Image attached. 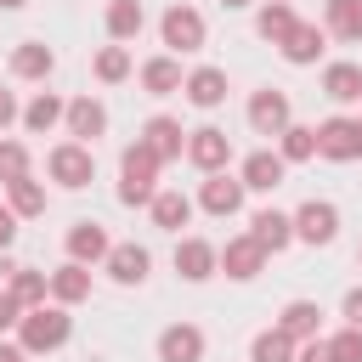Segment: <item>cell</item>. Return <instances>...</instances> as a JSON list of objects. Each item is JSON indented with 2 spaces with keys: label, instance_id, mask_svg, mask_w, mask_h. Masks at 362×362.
<instances>
[{
  "label": "cell",
  "instance_id": "cell-32",
  "mask_svg": "<svg viewBox=\"0 0 362 362\" xmlns=\"http://www.w3.org/2000/svg\"><path fill=\"white\" fill-rule=\"evenodd\" d=\"M141 23H147V11H141V0H107V34L124 45V40H136L141 34Z\"/></svg>",
  "mask_w": 362,
  "mask_h": 362
},
{
  "label": "cell",
  "instance_id": "cell-44",
  "mask_svg": "<svg viewBox=\"0 0 362 362\" xmlns=\"http://www.w3.org/2000/svg\"><path fill=\"white\" fill-rule=\"evenodd\" d=\"M23 6H28V0H0V11H23Z\"/></svg>",
  "mask_w": 362,
  "mask_h": 362
},
{
  "label": "cell",
  "instance_id": "cell-31",
  "mask_svg": "<svg viewBox=\"0 0 362 362\" xmlns=\"http://www.w3.org/2000/svg\"><path fill=\"white\" fill-rule=\"evenodd\" d=\"M147 209H153V226H164V232H181L192 221V198L187 192H158Z\"/></svg>",
  "mask_w": 362,
  "mask_h": 362
},
{
  "label": "cell",
  "instance_id": "cell-29",
  "mask_svg": "<svg viewBox=\"0 0 362 362\" xmlns=\"http://www.w3.org/2000/svg\"><path fill=\"white\" fill-rule=\"evenodd\" d=\"M6 288H11L17 300H23V311H28V305H45V300H51V272H34V266H17V272L6 277Z\"/></svg>",
  "mask_w": 362,
  "mask_h": 362
},
{
  "label": "cell",
  "instance_id": "cell-46",
  "mask_svg": "<svg viewBox=\"0 0 362 362\" xmlns=\"http://www.w3.org/2000/svg\"><path fill=\"white\" fill-rule=\"evenodd\" d=\"M356 266H362V243H356Z\"/></svg>",
  "mask_w": 362,
  "mask_h": 362
},
{
  "label": "cell",
  "instance_id": "cell-24",
  "mask_svg": "<svg viewBox=\"0 0 362 362\" xmlns=\"http://www.w3.org/2000/svg\"><path fill=\"white\" fill-rule=\"evenodd\" d=\"M51 300H57V305H79V300H90V266H79V260L57 266V272H51Z\"/></svg>",
  "mask_w": 362,
  "mask_h": 362
},
{
  "label": "cell",
  "instance_id": "cell-34",
  "mask_svg": "<svg viewBox=\"0 0 362 362\" xmlns=\"http://www.w3.org/2000/svg\"><path fill=\"white\" fill-rule=\"evenodd\" d=\"M277 153H283L288 164H305V158H317V124H288V130L277 136Z\"/></svg>",
  "mask_w": 362,
  "mask_h": 362
},
{
  "label": "cell",
  "instance_id": "cell-39",
  "mask_svg": "<svg viewBox=\"0 0 362 362\" xmlns=\"http://www.w3.org/2000/svg\"><path fill=\"white\" fill-rule=\"evenodd\" d=\"M294 362H334V351H328V339L317 334V339H300V351H294Z\"/></svg>",
  "mask_w": 362,
  "mask_h": 362
},
{
  "label": "cell",
  "instance_id": "cell-3",
  "mask_svg": "<svg viewBox=\"0 0 362 362\" xmlns=\"http://www.w3.org/2000/svg\"><path fill=\"white\" fill-rule=\"evenodd\" d=\"M45 175H51L57 187H68V192L90 187V181H96V153H90V141H57V147L45 153Z\"/></svg>",
  "mask_w": 362,
  "mask_h": 362
},
{
  "label": "cell",
  "instance_id": "cell-15",
  "mask_svg": "<svg viewBox=\"0 0 362 362\" xmlns=\"http://www.w3.org/2000/svg\"><path fill=\"white\" fill-rule=\"evenodd\" d=\"M107 249H113V238H107L102 221H74V226H68V260L96 266V260H107Z\"/></svg>",
  "mask_w": 362,
  "mask_h": 362
},
{
  "label": "cell",
  "instance_id": "cell-21",
  "mask_svg": "<svg viewBox=\"0 0 362 362\" xmlns=\"http://www.w3.org/2000/svg\"><path fill=\"white\" fill-rule=\"evenodd\" d=\"M277 328H283L288 339H317V334H322V305H317V300H288V305L277 311Z\"/></svg>",
  "mask_w": 362,
  "mask_h": 362
},
{
  "label": "cell",
  "instance_id": "cell-16",
  "mask_svg": "<svg viewBox=\"0 0 362 362\" xmlns=\"http://www.w3.org/2000/svg\"><path fill=\"white\" fill-rule=\"evenodd\" d=\"M158 362H204V328L198 322H170L158 334Z\"/></svg>",
  "mask_w": 362,
  "mask_h": 362
},
{
  "label": "cell",
  "instance_id": "cell-37",
  "mask_svg": "<svg viewBox=\"0 0 362 362\" xmlns=\"http://www.w3.org/2000/svg\"><path fill=\"white\" fill-rule=\"evenodd\" d=\"M328 351H334V362H362V328L345 322V328L328 339Z\"/></svg>",
  "mask_w": 362,
  "mask_h": 362
},
{
  "label": "cell",
  "instance_id": "cell-27",
  "mask_svg": "<svg viewBox=\"0 0 362 362\" xmlns=\"http://www.w3.org/2000/svg\"><path fill=\"white\" fill-rule=\"evenodd\" d=\"M322 28L339 34V40H351V45H362V0H328Z\"/></svg>",
  "mask_w": 362,
  "mask_h": 362
},
{
  "label": "cell",
  "instance_id": "cell-35",
  "mask_svg": "<svg viewBox=\"0 0 362 362\" xmlns=\"http://www.w3.org/2000/svg\"><path fill=\"white\" fill-rule=\"evenodd\" d=\"M90 68H96V79H102V85H119V79H130V51L113 40V45H102V51H96V62H90Z\"/></svg>",
  "mask_w": 362,
  "mask_h": 362
},
{
  "label": "cell",
  "instance_id": "cell-4",
  "mask_svg": "<svg viewBox=\"0 0 362 362\" xmlns=\"http://www.w3.org/2000/svg\"><path fill=\"white\" fill-rule=\"evenodd\" d=\"M317 158H334V164L362 158V119H345V113L322 119L317 124Z\"/></svg>",
  "mask_w": 362,
  "mask_h": 362
},
{
  "label": "cell",
  "instance_id": "cell-2",
  "mask_svg": "<svg viewBox=\"0 0 362 362\" xmlns=\"http://www.w3.org/2000/svg\"><path fill=\"white\" fill-rule=\"evenodd\" d=\"M158 198V153L136 136L119 158V204H153Z\"/></svg>",
  "mask_w": 362,
  "mask_h": 362
},
{
  "label": "cell",
  "instance_id": "cell-26",
  "mask_svg": "<svg viewBox=\"0 0 362 362\" xmlns=\"http://www.w3.org/2000/svg\"><path fill=\"white\" fill-rule=\"evenodd\" d=\"M294 23H300V17H294V6H288V0H266V6L255 11V34H260V40H272V45H283Z\"/></svg>",
  "mask_w": 362,
  "mask_h": 362
},
{
  "label": "cell",
  "instance_id": "cell-38",
  "mask_svg": "<svg viewBox=\"0 0 362 362\" xmlns=\"http://www.w3.org/2000/svg\"><path fill=\"white\" fill-rule=\"evenodd\" d=\"M17 322H23V300H17L11 288H0V334H6V328H17Z\"/></svg>",
  "mask_w": 362,
  "mask_h": 362
},
{
  "label": "cell",
  "instance_id": "cell-11",
  "mask_svg": "<svg viewBox=\"0 0 362 362\" xmlns=\"http://www.w3.org/2000/svg\"><path fill=\"white\" fill-rule=\"evenodd\" d=\"M102 266H107V277H113V283H124V288H141V283H147V272H153V255H147L141 243H113Z\"/></svg>",
  "mask_w": 362,
  "mask_h": 362
},
{
  "label": "cell",
  "instance_id": "cell-5",
  "mask_svg": "<svg viewBox=\"0 0 362 362\" xmlns=\"http://www.w3.org/2000/svg\"><path fill=\"white\" fill-rule=\"evenodd\" d=\"M249 124H255V136H283V130L294 124V102H288V90H277V85L255 90V96H249Z\"/></svg>",
  "mask_w": 362,
  "mask_h": 362
},
{
  "label": "cell",
  "instance_id": "cell-10",
  "mask_svg": "<svg viewBox=\"0 0 362 362\" xmlns=\"http://www.w3.org/2000/svg\"><path fill=\"white\" fill-rule=\"evenodd\" d=\"M158 34H164L170 51H198V45H204V17H198L192 6H170V11L158 17Z\"/></svg>",
  "mask_w": 362,
  "mask_h": 362
},
{
  "label": "cell",
  "instance_id": "cell-18",
  "mask_svg": "<svg viewBox=\"0 0 362 362\" xmlns=\"http://www.w3.org/2000/svg\"><path fill=\"white\" fill-rule=\"evenodd\" d=\"M260 266H266V249L243 232V238H226V249H221V272L226 277H238V283H249V277H260Z\"/></svg>",
  "mask_w": 362,
  "mask_h": 362
},
{
  "label": "cell",
  "instance_id": "cell-20",
  "mask_svg": "<svg viewBox=\"0 0 362 362\" xmlns=\"http://www.w3.org/2000/svg\"><path fill=\"white\" fill-rule=\"evenodd\" d=\"M11 74H17V79H51V74H57V51H51L45 40H23V45L11 51Z\"/></svg>",
  "mask_w": 362,
  "mask_h": 362
},
{
  "label": "cell",
  "instance_id": "cell-9",
  "mask_svg": "<svg viewBox=\"0 0 362 362\" xmlns=\"http://www.w3.org/2000/svg\"><path fill=\"white\" fill-rule=\"evenodd\" d=\"M175 272H181V283H204V277L221 272V249L209 238H181L175 243Z\"/></svg>",
  "mask_w": 362,
  "mask_h": 362
},
{
  "label": "cell",
  "instance_id": "cell-8",
  "mask_svg": "<svg viewBox=\"0 0 362 362\" xmlns=\"http://www.w3.org/2000/svg\"><path fill=\"white\" fill-rule=\"evenodd\" d=\"M294 238L311 243V249L334 243V238H339V209H334L328 198H305V204L294 209Z\"/></svg>",
  "mask_w": 362,
  "mask_h": 362
},
{
  "label": "cell",
  "instance_id": "cell-7",
  "mask_svg": "<svg viewBox=\"0 0 362 362\" xmlns=\"http://www.w3.org/2000/svg\"><path fill=\"white\" fill-rule=\"evenodd\" d=\"M243 175H226V170H215V175H204L198 181V209L204 215H215V221H226V215H238L243 209Z\"/></svg>",
  "mask_w": 362,
  "mask_h": 362
},
{
  "label": "cell",
  "instance_id": "cell-17",
  "mask_svg": "<svg viewBox=\"0 0 362 362\" xmlns=\"http://www.w3.org/2000/svg\"><path fill=\"white\" fill-rule=\"evenodd\" d=\"M249 238H255L266 255H283V249L294 243V215H283V209H255Z\"/></svg>",
  "mask_w": 362,
  "mask_h": 362
},
{
  "label": "cell",
  "instance_id": "cell-13",
  "mask_svg": "<svg viewBox=\"0 0 362 362\" xmlns=\"http://www.w3.org/2000/svg\"><path fill=\"white\" fill-rule=\"evenodd\" d=\"M141 141L158 153V164H175V158L187 153V130H181V119H170V113H153V119L141 124Z\"/></svg>",
  "mask_w": 362,
  "mask_h": 362
},
{
  "label": "cell",
  "instance_id": "cell-19",
  "mask_svg": "<svg viewBox=\"0 0 362 362\" xmlns=\"http://www.w3.org/2000/svg\"><path fill=\"white\" fill-rule=\"evenodd\" d=\"M62 124H68V136H74V141H96V136L107 130V107H102L96 96H74Z\"/></svg>",
  "mask_w": 362,
  "mask_h": 362
},
{
  "label": "cell",
  "instance_id": "cell-30",
  "mask_svg": "<svg viewBox=\"0 0 362 362\" xmlns=\"http://www.w3.org/2000/svg\"><path fill=\"white\" fill-rule=\"evenodd\" d=\"M294 351H300V339H288L277 322L249 339V362H294Z\"/></svg>",
  "mask_w": 362,
  "mask_h": 362
},
{
  "label": "cell",
  "instance_id": "cell-12",
  "mask_svg": "<svg viewBox=\"0 0 362 362\" xmlns=\"http://www.w3.org/2000/svg\"><path fill=\"white\" fill-rule=\"evenodd\" d=\"M277 51H283V62L311 68V62L328 51V28H322V23H294V28H288V40H283Z\"/></svg>",
  "mask_w": 362,
  "mask_h": 362
},
{
  "label": "cell",
  "instance_id": "cell-36",
  "mask_svg": "<svg viewBox=\"0 0 362 362\" xmlns=\"http://www.w3.org/2000/svg\"><path fill=\"white\" fill-rule=\"evenodd\" d=\"M23 175H28V147L23 141H0V187L23 181Z\"/></svg>",
  "mask_w": 362,
  "mask_h": 362
},
{
  "label": "cell",
  "instance_id": "cell-1",
  "mask_svg": "<svg viewBox=\"0 0 362 362\" xmlns=\"http://www.w3.org/2000/svg\"><path fill=\"white\" fill-rule=\"evenodd\" d=\"M68 334H74V317H68V305H57V300H51V305H28L23 322H17V345H23L28 356L62 351Z\"/></svg>",
  "mask_w": 362,
  "mask_h": 362
},
{
  "label": "cell",
  "instance_id": "cell-40",
  "mask_svg": "<svg viewBox=\"0 0 362 362\" xmlns=\"http://www.w3.org/2000/svg\"><path fill=\"white\" fill-rule=\"evenodd\" d=\"M17 221H23V215H17L11 204H0V255H6L11 243H17Z\"/></svg>",
  "mask_w": 362,
  "mask_h": 362
},
{
  "label": "cell",
  "instance_id": "cell-42",
  "mask_svg": "<svg viewBox=\"0 0 362 362\" xmlns=\"http://www.w3.org/2000/svg\"><path fill=\"white\" fill-rule=\"evenodd\" d=\"M345 322H356V328H362V288H351V294H345Z\"/></svg>",
  "mask_w": 362,
  "mask_h": 362
},
{
  "label": "cell",
  "instance_id": "cell-25",
  "mask_svg": "<svg viewBox=\"0 0 362 362\" xmlns=\"http://www.w3.org/2000/svg\"><path fill=\"white\" fill-rule=\"evenodd\" d=\"M322 96L328 102H362V62H328L322 68Z\"/></svg>",
  "mask_w": 362,
  "mask_h": 362
},
{
  "label": "cell",
  "instance_id": "cell-45",
  "mask_svg": "<svg viewBox=\"0 0 362 362\" xmlns=\"http://www.w3.org/2000/svg\"><path fill=\"white\" fill-rule=\"evenodd\" d=\"M221 6H226V11H238V6H249V0H221Z\"/></svg>",
  "mask_w": 362,
  "mask_h": 362
},
{
  "label": "cell",
  "instance_id": "cell-28",
  "mask_svg": "<svg viewBox=\"0 0 362 362\" xmlns=\"http://www.w3.org/2000/svg\"><path fill=\"white\" fill-rule=\"evenodd\" d=\"M62 119H68V102H62V96H51V90H40V96H34L28 107H23V124H28L34 136H45V130H57Z\"/></svg>",
  "mask_w": 362,
  "mask_h": 362
},
{
  "label": "cell",
  "instance_id": "cell-6",
  "mask_svg": "<svg viewBox=\"0 0 362 362\" xmlns=\"http://www.w3.org/2000/svg\"><path fill=\"white\" fill-rule=\"evenodd\" d=\"M187 164H192V170H204V175L226 170V164H232V136H226V130H215V124L187 130Z\"/></svg>",
  "mask_w": 362,
  "mask_h": 362
},
{
  "label": "cell",
  "instance_id": "cell-22",
  "mask_svg": "<svg viewBox=\"0 0 362 362\" xmlns=\"http://www.w3.org/2000/svg\"><path fill=\"white\" fill-rule=\"evenodd\" d=\"M181 85H187V74H181L175 57H147V62H141V90H147V96H175Z\"/></svg>",
  "mask_w": 362,
  "mask_h": 362
},
{
  "label": "cell",
  "instance_id": "cell-23",
  "mask_svg": "<svg viewBox=\"0 0 362 362\" xmlns=\"http://www.w3.org/2000/svg\"><path fill=\"white\" fill-rule=\"evenodd\" d=\"M181 90H187V102H192V107H204V113H209V107H221V102H226V74H221V68H192Z\"/></svg>",
  "mask_w": 362,
  "mask_h": 362
},
{
  "label": "cell",
  "instance_id": "cell-14",
  "mask_svg": "<svg viewBox=\"0 0 362 362\" xmlns=\"http://www.w3.org/2000/svg\"><path fill=\"white\" fill-rule=\"evenodd\" d=\"M238 175H243V187H249V192H277V187H283V175H288V158H283V153H272V147H260V153H249V158H243V170H238Z\"/></svg>",
  "mask_w": 362,
  "mask_h": 362
},
{
  "label": "cell",
  "instance_id": "cell-43",
  "mask_svg": "<svg viewBox=\"0 0 362 362\" xmlns=\"http://www.w3.org/2000/svg\"><path fill=\"white\" fill-rule=\"evenodd\" d=\"M0 362H28V351L23 345H0Z\"/></svg>",
  "mask_w": 362,
  "mask_h": 362
},
{
  "label": "cell",
  "instance_id": "cell-33",
  "mask_svg": "<svg viewBox=\"0 0 362 362\" xmlns=\"http://www.w3.org/2000/svg\"><path fill=\"white\" fill-rule=\"evenodd\" d=\"M6 204L23 215V221H34V215H45V181H34V175H23V181H11L6 187Z\"/></svg>",
  "mask_w": 362,
  "mask_h": 362
},
{
  "label": "cell",
  "instance_id": "cell-41",
  "mask_svg": "<svg viewBox=\"0 0 362 362\" xmlns=\"http://www.w3.org/2000/svg\"><path fill=\"white\" fill-rule=\"evenodd\" d=\"M11 119H23V107H17V96H11L6 85H0V130H6Z\"/></svg>",
  "mask_w": 362,
  "mask_h": 362
}]
</instances>
